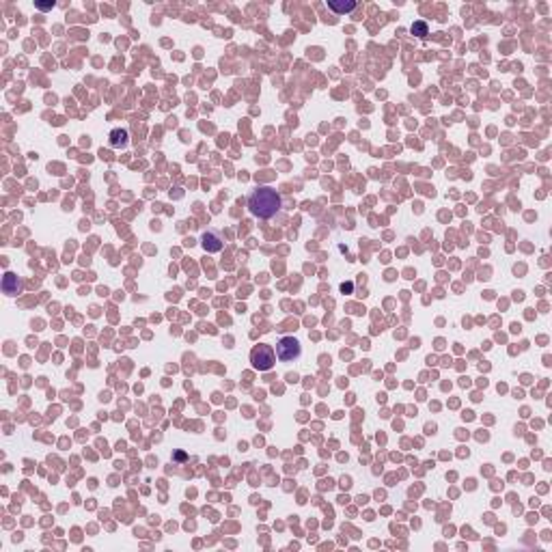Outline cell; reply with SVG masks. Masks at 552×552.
I'll return each instance as SVG.
<instances>
[{
	"instance_id": "6da1fadb",
	"label": "cell",
	"mask_w": 552,
	"mask_h": 552,
	"mask_svg": "<svg viewBox=\"0 0 552 552\" xmlns=\"http://www.w3.org/2000/svg\"><path fill=\"white\" fill-rule=\"evenodd\" d=\"M248 209L252 216L268 220L281 209V194L272 186H257L248 197Z\"/></svg>"
},
{
	"instance_id": "7a4b0ae2",
	"label": "cell",
	"mask_w": 552,
	"mask_h": 552,
	"mask_svg": "<svg viewBox=\"0 0 552 552\" xmlns=\"http://www.w3.org/2000/svg\"><path fill=\"white\" fill-rule=\"evenodd\" d=\"M250 363L252 367L257 371H270L274 363H276V352H274V347L268 345V343H259V345H254L252 347V352H250Z\"/></svg>"
},
{
	"instance_id": "3957f363",
	"label": "cell",
	"mask_w": 552,
	"mask_h": 552,
	"mask_svg": "<svg viewBox=\"0 0 552 552\" xmlns=\"http://www.w3.org/2000/svg\"><path fill=\"white\" fill-rule=\"evenodd\" d=\"M300 354H302L300 341L293 339V336H283V339L276 343V356H279L283 363H291L295 358H300Z\"/></svg>"
},
{
	"instance_id": "277c9868",
	"label": "cell",
	"mask_w": 552,
	"mask_h": 552,
	"mask_svg": "<svg viewBox=\"0 0 552 552\" xmlns=\"http://www.w3.org/2000/svg\"><path fill=\"white\" fill-rule=\"evenodd\" d=\"M201 246L205 248L207 252H218V250H222L224 242H222L218 231H205L201 235Z\"/></svg>"
},
{
	"instance_id": "5b68a950",
	"label": "cell",
	"mask_w": 552,
	"mask_h": 552,
	"mask_svg": "<svg viewBox=\"0 0 552 552\" xmlns=\"http://www.w3.org/2000/svg\"><path fill=\"white\" fill-rule=\"evenodd\" d=\"M3 289H5L7 295H17L19 291H22V281H17L15 274L7 272L5 279H3Z\"/></svg>"
},
{
	"instance_id": "8992f818",
	"label": "cell",
	"mask_w": 552,
	"mask_h": 552,
	"mask_svg": "<svg viewBox=\"0 0 552 552\" xmlns=\"http://www.w3.org/2000/svg\"><path fill=\"white\" fill-rule=\"evenodd\" d=\"M328 9L334 13H352L356 9L354 0H345V3H336V0H328Z\"/></svg>"
},
{
	"instance_id": "52a82bcc",
	"label": "cell",
	"mask_w": 552,
	"mask_h": 552,
	"mask_svg": "<svg viewBox=\"0 0 552 552\" xmlns=\"http://www.w3.org/2000/svg\"><path fill=\"white\" fill-rule=\"evenodd\" d=\"M128 142V130H112L110 132V147H123Z\"/></svg>"
},
{
	"instance_id": "ba28073f",
	"label": "cell",
	"mask_w": 552,
	"mask_h": 552,
	"mask_svg": "<svg viewBox=\"0 0 552 552\" xmlns=\"http://www.w3.org/2000/svg\"><path fill=\"white\" fill-rule=\"evenodd\" d=\"M410 30H412V35H416V37H425L427 35V24L425 22H414Z\"/></svg>"
},
{
	"instance_id": "9c48e42d",
	"label": "cell",
	"mask_w": 552,
	"mask_h": 552,
	"mask_svg": "<svg viewBox=\"0 0 552 552\" xmlns=\"http://www.w3.org/2000/svg\"><path fill=\"white\" fill-rule=\"evenodd\" d=\"M54 7V0L52 3H37V9H41V11H48V9H52Z\"/></svg>"
},
{
	"instance_id": "30bf717a",
	"label": "cell",
	"mask_w": 552,
	"mask_h": 552,
	"mask_svg": "<svg viewBox=\"0 0 552 552\" xmlns=\"http://www.w3.org/2000/svg\"><path fill=\"white\" fill-rule=\"evenodd\" d=\"M341 289H343V291H350V289H352V283H347V285H341Z\"/></svg>"
}]
</instances>
